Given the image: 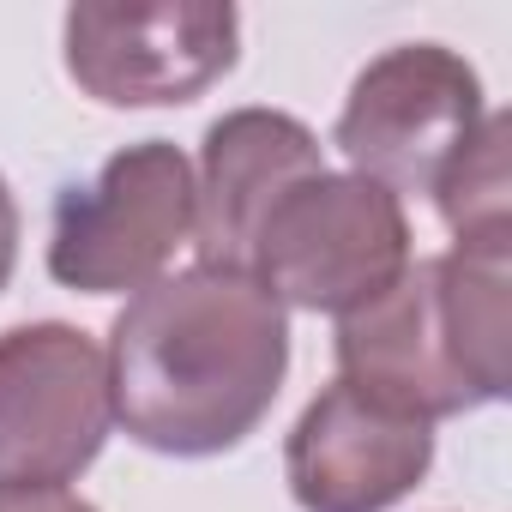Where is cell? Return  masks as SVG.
I'll use <instances>...</instances> for the list:
<instances>
[{
    "label": "cell",
    "mask_w": 512,
    "mask_h": 512,
    "mask_svg": "<svg viewBox=\"0 0 512 512\" xmlns=\"http://www.w3.org/2000/svg\"><path fill=\"white\" fill-rule=\"evenodd\" d=\"M109 398L127 440L169 458H217L284 392L290 314L235 266H187L139 290L109 326Z\"/></svg>",
    "instance_id": "6da1fadb"
},
{
    "label": "cell",
    "mask_w": 512,
    "mask_h": 512,
    "mask_svg": "<svg viewBox=\"0 0 512 512\" xmlns=\"http://www.w3.org/2000/svg\"><path fill=\"white\" fill-rule=\"evenodd\" d=\"M512 253L452 247L410 260L374 302L338 320V380L398 416L446 422L512 386Z\"/></svg>",
    "instance_id": "7a4b0ae2"
},
{
    "label": "cell",
    "mask_w": 512,
    "mask_h": 512,
    "mask_svg": "<svg viewBox=\"0 0 512 512\" xmlns=\"http://www.w3.org/2000/svg\"><path fill=\"white\" fill-rule=\"evenodd\" d=\"M410 266V217L404 199L368 175H308L260 223L247 272L284 308L356 314Z\"/></svg>",
    "instance_id": "3957f363"
},
{
    "label": "cell",
    "mask_w": 512,
    "mask_h": 512,
    "mask_svg": "<svg viewBox=\"0 0 512 512\" xmlns=\"http://www.w3.org/2000/svg\"><path fill=\"white\" fill-rule=\"evenodd\" d=\"M193 241V163L169 139L115 151L91 181L61 187L49 223V278L79 296H139L169 278Z\"/></svg>",
    "instance_id": "277c9868"
},
{
    "label": "cell",
    "mask_w": 512,
    "mask_h": 512,
    "mask_svg": "<svg viewBox=\"0 0 512 512\" xmlns=\"http://www.w3.org/2000/svg\"><path fill=\"white\" fill-rule=\"evenodd\" d=\"M115 428L109 356L67 320L0 332V494L85 476Z\"/></svg>",
    "instance_id": "5b68a950"
},
{
    "label": "cell",
    "mask_w": 512,
    "mask_h": 512,
    "mask_svg": "<svg viewBox=\"0 0 512 512\" xmlns=\"http://www.w3.org/2000/svg\"><path fill=\"white\" fill-rule=\"evenodd\" d=\"M482 115V79L464 55L398 43L356 73L332 145L350 157V175H368L386 193H434Z\"/></svg>",
    "instance_id": "8992f818"
},
{
    "label": "cell",
    "mask_w": 512,
    "mask_h": 512,
    "mask_svg": "<svg viewBox=\"0 0 512 512\" xmlns=\"http://www.w3.org/2000/svg\"><path fill=\"white\" fill-rule=\"evenodd\" d=\"M235 7H73L67 79L109 109L193 103L235 67Z\"/></svg>",
    "instance_id": "52a82bcc"
},
{
    "label": "cell",
    "mask_w": 512,
    "mask_h": 512,
    "mask_svg": "<svg viewBox=\"0 0 512 512\" xmlns=\"http://www.w3.org/2000/svg\"><path fill=\"white\" fill-rule=\"evenodd\" d=\"M434 464V428L332 380L284 440V476L302 512H386Z\"/></svg>",
    "instance_id": "ba28073f"
},
{
    "label": "cell",
    "mask_w": 512,
    "mask_h": 512,
    "mask_svg": "<svg viewBox=\"0 0 512 512\" xmlns=\"http://www.w3.org/2000/svg\"><path fill=\"white\" fill-rule=\"evenodd\" d=\"M320 139L284 109H229L205 127L193 175V247L205 266L247 272L266 211L308 175H320Z\"/></svg>",
    "instance_id": "9c48e42d"
},
{
    "label": "cell",
    "mask_w": 512,
    "mask_h": 512,
    "mask_svg": "<svg viewBox=\"0 0 512 512\" xmlns=\"http://www.w3.org/2000/svg\"><path fill=\"white\" fill-rule=\"evenodd\" d=\"M506 115H482L476 139L452 157V169L434 181L440 223L452 229V247H506L512 241V181H506Z\"/></svg>",
    "instance_id": "30bf717a"
},
{
    "label": "cell",
    "mask_w": 512,
    "mask_h": 512,
    "mask_svg": "<svg viewBox=\"0 0 512 512\" xmlns=\"http://www.w3.org/2000/svg\"><path fill=\"white\" fill-rule=\"evenodd\" d=\"M0 512H97V506L67 488H31V494H0Z\"/></svg>",
    "instance_id": "8fae6325"
},
{
    "label": "cell",
    "mask_w": 512,
    "mask_h": 512,
    "mask_svg": "<svg viewBox=\"0 0 512 512\" xmlns=\"http://www.w3.org/2000/svg\"><path fill=\"white\" fill-rule=\"evenodd\" d=\"M13 266H19V205H13L7 175H0V290L13 284Z\"/></svg>",
    "instance_id": "7c38bea8"
}]
</instances>
